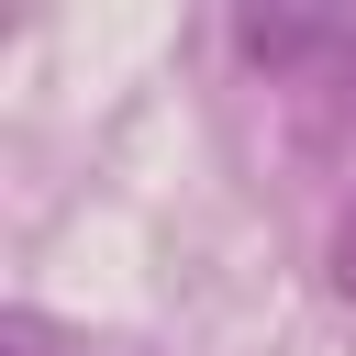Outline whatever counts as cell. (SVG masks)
<instances>
[{
    "instance_id": "1",
    "label": "cell",
    "mask_w": 356,
    "mask_h": 356,
    "mask_svg": "<svg viewBox=\"0 0 356 356\" xmlns=\"http://www.w3.org/2000/svg\"><path fill=\"white\" fill-rule=\"evenodd\" d=\"M323 289L356 312V200H345V222H334V245H323Z\"/></svg>"
}]
</instances>
